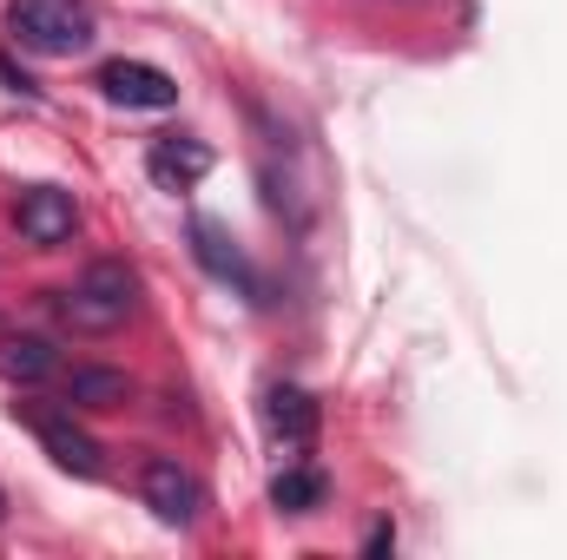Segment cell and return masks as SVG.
<instances>
[{
  "mask_svg": "<svg viewBox=\"0 0 567 560\" xmlns=\"http://www.w3.org/2000/svg\"><path fill=\"white\" fill-rule=\"evenodd\" d=\"M53 343L47 336H0V376L7 383H47L53 376Z\"/></svg>",
  "mask_w": 567,
  "mask_h": 560,
  "instance_id": "obj_11",
  "label": "cell"
},
{
  "mask_svg": "<svg viewBox=\"0 0 567 560\" xmlns=\"http://www.w3.org/2000/svg\"><path fill=\"white\" fill-rule=\"evenodd\" d=\"M133 396V383L120 376V370H100V363H80L73 376H66V403L73 409H120Z\"/></svg>",
  "mask_w": 567,
  "mask_h": 560,
  "instance_id": "obj_10",
  "label": "cell"
},
{
  "mask_svg": "<svg viewBox=\"0 0 567 560\" xmlns=\"http://www.w3.org/2000/svg\"><path fill=\"white\" fill-rule=\"evenodd\" d=\"M145 165H152V178H158L165 191H192V185L212 172V145L172 133V139H158L152 152H145Z\"/></svg>",
  "mask_w": 567,
  "mask_h": 560,
  "instance_id": "obj_6",
  "label": "cell"
},
{
  "mask_svg": "<svg viewBox=\"0 0 567 560\" xmlns=\"http://www.w3.org/2000/svg\"><path fill=\"white\" fill-rule=\"evenodd\" d=\"M390 548H396V528H390V521H377V528L363 535V554H390Z\"/></svg>",
  "mask_w": 567,
  "mask_h": 560,
  "instance_id": "obj_13",
  "label": "cell"
},
{
  "mask_svg": "<svg viewBox=\"0 0 567 560\" xmlns=\"http://www.w3.org/2000/svg\"><path fill=\"white\" fill-rule=\"evenodd\" d=\"M53 310H60V323L80 330V336H106V330H120V323L133 317V303H113V297H100V290H86V283L60 290Z\"/></svg>",
  "mask_w": 567,
  "mask_h": 560,
  "instance_id": "obj_7",
  "label": "cell"
},
{
  "mask_svg": "<svg viewBox=\"0 0 567 560\" xmlns=\"http://www.w3.org/2000/svg\"><path fill=\"white\" fill-rule=\"evenodd\" d=\"M7 33L40 60H73L93 46V7L86 0H13Z\"/></svg>",
  "mask_w": 567,
  "mask_h": 560,
  "instance_id": "obj_1",
  "label": "cell"
},
{
  "mask_svg": "<svg viewBox=\"0 0 567 560\" xmlns=\"http://www.w3.org/2000/svg\"><path fill=\"white\" fill-rule=\"evenodd\" d=\"M13 225H20V238H27L33 251H60V245L80 231V205H73V191H60V185H33V191L20 198Z\"/></svg>",
  "mask_w": 567,
  "mask_h": 560,
  "instance_id": "obj_4",
  "label": "cell"
},
{
  "mask_svg": "<svg viewBox=\"0 0 567 560\" xmlns=\"http://www.w3.org/2000/svg\"><path fill=\"white\" fill-rule=\"evenodd\" d=\"M33 428H40L47 455H53V462H60L66 475H100V468H106V462H100V442H93L86 428H73L66 416H40Z\"/></svg>",
  "mask_w": 567,
  "mask_h": 560,
  "instance_id": "obj_8",
  "label": "cell"
},
{
  "mask_svg": "<svg viewBox=\"0 0 567 560\" xmlns=\"http://www.w3.org/2000/svg\"><path fill=\"white\" fill-rule=\"evenodd\" d=\"M271 501H278L284 515H310L323 501V475L317 468H284L278 481H271Z\"/></svg>",
  "mask_w": 567,
  "mask_h": 560,
  "instance_id": "obj_12",
  "label": "cell"
},
{
  "mask_svg": "<svg viewBox=\"0 0 567 560\" xmlns=\"http://www.w3.org/2000/svg\"><path fill=\"white\" fill-rule=\"evenodd\" d=\"M192 251H198V265L212 271V278H225V283H245V290H258V278H251V265H245V251L212 225V218H198L192 225Z\"/></svg>",
  "mask_w": 567,
  "mask_h": 560,
  "instance_id": "obj_9",
  "label": "cell"
},
{
  "mask_svg": "<svg viewBox=\"0 0 567 560\" xmlns=\"http://www.w3.org/2000/svg\"><path fill=\"white\" fill-rule=\"evenodd\" d=\"M0 515H7V501H0Z\"/></svg>",
  "mask_w": 567,
  "mask_h": 560,
  "instance_id": "obj_14",
  "label": "cell"
},
{
  "mask_svg": "<svg viewBox=\"0 0 567 560\" xmlns=\"http://www.w3.org/2000/svg\"><path fill=\"white\" fill-rule=\"evenodd\" d=\"M140 495L165 528H192V521L205 515V481H198L185 462H172V455H152L140 468Z\"/></svg>",
  "mask_w": 567,
  "mask_h": 560,
  "instance_id": "obj_2",
  "label": "cell"
},
{
  "mask_svg": "<svg viewBox=\"0 0 567 560\" xmlns=\"http://www.w3.org/2000/svg\"><path fill=\"white\" fill-rule=\"evenodd\" d=\"M100 93L113 106H126V113H165V106H178V80L165 66H152V60H113V66H100Z\"/></svg>",
  "mask_w": 567,
  "mask_h": 560,
  "instance_id": "obj_3",
  "label": "cell"
},
{
  "mask_svg": "<svg viewBox=\"0 0 567 560\" xmlns=\"http://www.w3.org/2000/svg\"><path fill=\"white\" fill-rule=\"evenodd\" d=\"M265 428H271L278 448L297 455V448L317 442V403H310L297 383H271V390H265Z\"/></svg>",
  "mask_w": 567,
  "mask_h": 560,
  "instance_id": "obj_5",
  "label": "cell"
}]
</instances>
